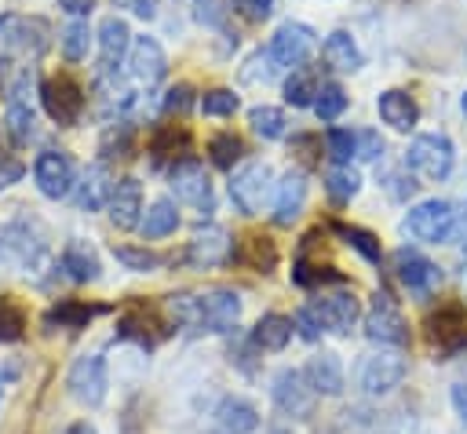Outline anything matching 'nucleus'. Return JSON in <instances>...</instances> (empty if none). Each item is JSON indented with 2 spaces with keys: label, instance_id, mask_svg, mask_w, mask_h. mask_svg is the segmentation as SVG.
<instances>
[{
  "label": "nucleus",
  "instance_id": "obj_4",
  "mask_svg": "<svg viewBox=\"0 0 467 434\" xmlns=\"http://www.w3.org/2000/svg\"><path fill=\"white\" fill-rule=\"evenodd\" d=\"M452 230H456V212L441 197L412 204L401 219V233L412 237V241H423V244H441V241L452 237Z\"/></svg>",
  "mask_w": 467,
  "mask_h": 434
},
{
  "label": "nucleus",
  "instance_id": "obj_21",
  "mask_svg": "<svg viewBox=\"0 0 467 434\" xmlns=\"http://www.w3.org/2000/svg\"><path fill=\"white\" fill-rule=\"evenodd\" d=\"M212 423H215L219 434H252V430H259V408L248 398L230 394V398H223L215 405Z\"/></svg>",
  "mask_w": 467,
  "mask_h": 434
},
{
  "label": "nucleus",
  "instance_id": "obj_36",
  "mask_svg": "<svg viewBox=\"0 0 467 434\" xmlns=\"http://www.w3.org/2000/svg\"><path fill=\"white\" fill-rule=\"evenodd\" d=\"M292 281H296L299 288H317V284H343V281H347V274H339L336 266L306 263V259L299 255V259H296V266H292Z\"/></svg>",
  "mask_w": 467,
  "mask_h": 434
},
{
  "label": "nucleus",
  "instance_id": "obj_5",
  "mask_svg": "<svg viewBox=\"0 0 467 434\" xmlns=\"http://www.w3.org/2000/svg\"><path fill=\"white\" fill-rule=\"evenodd\" d=\"M452 160H456V150L445 131H423L405 150V168H412L416 175H423L431 182H441L452 171Z\"/></svg>",
  "mask_w": 467,
  "mask_h": 434
},
{
  "label": "nucleus",
  "instance_id": "obj_50",
  "mask_svg": "<svg viewBox=\"0 0 467 434\" xmlns=\"http://www.w3.org/2000/svg\"><path fill=\"white\" fill-rule=\"evenodd\" d=\"M128 142H131V124H117V128H109L102 135L99 150H102V157H120L128 150Z\"/></svg>",
  "mask_w": 467,
  "mask_h": 434
},
{
  "label": "nucleus",
  "instance_id": "obj_32",
  "mask_svg": "<svg viewBox=\"0 0 467 434\" xmlns=\"http://www.w3.org/2000/svg\"><path fill=\"white\" fill-rule=\"evenodd\" d=\"M153 328H161L157 317H153L146 306H139V303L128 306V310L117 317V336H120V339H135V343L146 346V350L157 343V332H153Z\"/></svg>",
  "mask_w": 467,
  "mask_h": 434
},
{
  "label": "nucleus",
  "instance_id": "obj_19",
  "mask_svg": "<svg viewBox=\"0 0 467 434\" xmlns=\"http://www.w3.org/2000/svg\"><path fill=\"white\" fill-rule=\"evenodd\" d=\"M314 317L321 321L325 332H350L354 321L361 317V303L354 292H332V295H321L310 303Z\"/></svg>",
  "mask_w": 467,
  "mask_h": 434
},
{
  "label": "nucleus",
  "instance_id": "obj_17",
  "mask_svg": "<svg viewBox=\"0 0 467 434\" xmlns=\"http://www.w3.org/2000/svg\"><path fill=\"white\" fill-rule=\"evenodd\" d=\"M128 69H131V77H135L139 84L153 88V84H161L164 73H168V55H164V47H161L153 36H131Z\"/></svg>",
  "mask_w": 467,
  "mask_h": 434
},
{
  "label": "nucleus",
  "instance_id": "obj_1",
  "mask_svg": "<svg viewBox=\"0 0 467 434\" xmlns=\"http://www.w3.org/2000/svg\"><path fill=\"white\" fill-rule=\"evenodd\" d=\"M168 314L186 332H230L241 321V295L234 288H204L168 295Z\"/></svg>",
  "mask_w": 467,
  "mask_h": 434
},
{
  "label": "nucleus",
  "instance_id": "obj_10",
  "mask_svg": "<svg viewBox=\"0 0 467 434\" xmlns=\"http://www.w3.org/2000/svg\"><path fill=\"white\" fill-rule=\"evenodd\" d=\"M40 102L55 124H77L84 113V88L69 73H55L40 84Z\"/></svg>",
  "mask_w": 467,
  "mask_h": 434
},
{
  "label": "nucleus",
  "instance_id": "obj_31",
  "mask_svg": "<svg viewBox=\"0 0 467 434\" xmlns=\"http://www.w3.org/2000/svg\"><path fill=\"white\" fill-rule=\"evenodd\" d=\"M292 332H296L292 317H285V314H263V317L255 321V328H252V346H255V350H270V354H277V350L288 346Z\"/></svg>",
  "mask_w": 467,
  "mask_h": 434
},
{
  "label": "nucleus",
  "instance_id": "obj_58",
  "mask_svg": "<svg viewBox=\"0 0 467 434\" xmlns=\"http://www.w3.org/2000/svg\"><path fill=\"white\" fill-rule=\"evenodd\" d=\"M66 434H99V430H95L88 419H77V423H69V427H66Z\"/></svg>",
  "mask_w": 467,
  "mask_h": 434
},
{
  "label": "nucleus",
  "instance_id": "obj_40",
  "mask_svg": "<svg viewBox=\"0 0 467 434\" xmlns=\"http://www.w3.org/2000/svg\"><path fill=\"white\" fill-rule=\"evenodd\" d=\"M26 336V310L18 299L0 295V343H18Z\"/></svg>",
  "mask_w": 467,
  "mask_h": 434
},
{
  "label": "nucleus",
  "instance_id": "obj_26",
  "mask_svg": "<svg viewBox=\"0 0 467 434\" xmlns=\"http://www.w3.org/2000/svg\"><path fill=\"white\" fill-rule=\"evenodd\" d=\"M62 270H66V277L69 281H77V284H88V281H99V274H102V263H99V252L88 244V241H80V237H73V241H66V248H62Z\"/></svg>",
  "mask_w": 467,
  "mask_h": 434
},
{
  "label": "nucleus",
  "instance_id": "obj_24",
  "mask_svg": "<svg viewBox=\"0 0 467 434\" xmlns=\"http://www.w3.org/2000/svg\"><path fill=\"white\" fill-rule=\"evenodd\" d=\"M303 376L314 387V394H325V398H339L343 394V365H339V354H332V350L314 354L306 361Z\"/></svg>",
  "mask_w": 467,
  "mask_h": 434
},
{
  "label": "nucleus",
  "instance_id": "obj_11",
  "mask_svg": "<svg viewBox=\"0 0 467 434\" xmlns=\"http://www.w3.org/2000/svg\"><path fill=\"white\" fill-rule=\"evenodd\" d=\"M66 387L69 394L88 405V408H99L106 401V357L102 354H80L73 365H69V376H66Z\"/></svg>",
  "mask_w": 467,
  "mask_h": 434
},
{
  "label": "nucleus",
  "instance_id": "obj_53",
  "mask_svg": "<svg viewBox=\"0 0 467 434\" xmlns=\"http://www.w3.org/2000/svg\"><path fill=\"white\" fill-rule=\"evenodd\" d=\"M190 102H193V88H190V84H175V88H168V95H164V109H168V113H186Z\"/></svg>",
  "mask_w": 467,
  "mask_h": 434
},
{
  "label": "nucleus",
  "instance_id": "obj_42",
  "mask_svg": "<svg viewBox=\"0 0 467 434\" xmlns=\"http://www.w3.org/2000/svg\"><path fill=\"white\" fill-rule=\"evenodd\" d=\"M113 255H117V263H124V266H128V270H135V274H150V270H161V266H164V255H161V252H153V248L117 244V248H113Z\"/></svg>",
  "mask_w": 467,
  "mask_h": 434
},
{
  "label": "nucleus",
  "instance_id": "obj_18",
  "mask_svg": "<svg viewBox=\"0 0 467 434\" xmlns=\"http://www.w3.org/2000/svg\"><path fill=\"white\" fill-rule=\"evenodd\" d=\"M394 274H398V281H401L412 295H427V292L441 281V270H438L427 255H420L416 248H398V252H394Z\"/></svg>",
  "mask_w": 467,
  "mask_h": 434
},
{
  "label": "nucleus",
  "instance_id": "obj_12",
  "mask_svg": "<svg viewBox=\"0 0 467 434\" xmlns=\"http://www.w3.org/2000/svg\"><path fill=\"white\" fill-rule=\"evenodd\" d=\"M270 179H274V171L263 160H248L241 171H234V179H230V201L237 204L241 215H259L263 212V201L270 193Z\"/></svg>",
  "mask_w": 467,
  "mask_h": 434
},
{
  "label": "nucleus",
  "instance_id": "obj_33",
  "mask_svg": "<svg viewBox=\"0 0 467 434\" xmlns=\"http://www.w3.org/2000/svg\"><path fill=\"white\" fill-rule=\"evenodd\" d=\"M175 226H179V212H175V204H171L168 197L153 201V204L146 208L142 222H139V230H142V241H157V237H168V233H175Z\"/></svg>",
  "mask_w": 467,
  "mask_h": 434
},
{
  "label": "nucleus",
  "instance_id": "obj_35",
  "mask_svg": "<svg viewBox=\"0 0 467 434\" xmlns=\"http://www.w3.org/2000/svg\"><path fill=\"white\" fill-rule=\"evenodd\" d=\"M358 190H361V175L350 164L347 168H332L325 175V193H328L332 204H350L358 197Z\"/></svg>",
  "mask_w": 467,
  "mask_h": 434
},
{
  "label": "nucleus",
  "instance_id": "obj_43",
  "mask_svg": "<svg viewBox=\"0 0 467 434\" xmlns=\"http://www.w3.org/2000/svg\"><path fill=\"white\" fill-rule=\"evenodd\" d=\"M150 150H153V157L161 160V157H175V150L179 153H186L190 150V131L179 124V128H161L157 135H153V142H150Z\"/></svg>",
  "mask_w": 467,
  "mask_h": 434
},
{
  "label": "nucleus",
  "instance_id": "obj_22",
  "mask_svg": "<svg viewBox=\"0 0 467 434\" xmlns=\"http://www.w3.org/2000/svg\"><path fill=\"white\" fill-rule=\"evenodd\" d=\"M99 62H102V73H113L120 66V58L131 51V29L124 18L109 15L99 22Z\"/></svg>",
  "mask_w": 467,
  "mask_h": 434
},
{
  "label": "nucleus",
  "instance_id": "obj_34",
  "mask_svg": "<svg viewBox=\"0 0 467 434\" xmlns=\"http://www.w3.org/2000/svg\"><path fill=\"white\" fill-rule=\"evenodd\" d=\"M332 230L343 237V244H350L365 263H372V266H379V259H383V248H379V237L372 233V230H361V226H350V222H332Z\"/></svg>",
  "mask_w": 467,
  "mask_h": 434
},
{
  "label": "nucleus",
  "instance_id": "obj_41",
  "mask_svg": "<svg viewBox=\"0 0 467 434\" xmlns=\"http://www.w3.org/2000/svg\"><path fill=\"white\" fill-rule=\"evenodd\" d=\"M58 44H62V55H66L69 62L88 58V47H91V29H88V22H84V18H73V22L62 29Z\"/></svg>",
  "mask_w": 467,
  "mask_h": 434
},
{
  "label": "nucleus",
  "instance_id": "obj_15",
  "mask_svg": "<svg viewBox=\"0 0 467 434\" xmlns=\"http://www.w3.org/2000/svg\"><path fill=\"white\" fill-rule=\"evenodd\" d=\"M182 259H186L190 266H197V270L223 266V263L234 259V241H230V233H226L223 226L208 222V226H201V230L186 241V255H182Z\"/></svg>",
  "mask_w": 467,
  "mask_h": 434
},
{
  "label": "nucleus",
  "instance_id": "obj_28",
  "mask_svg": "<svg viewBox=\"0 0 467 434\" xmlns=\"http://www.w3.org/2000/svg\"><path fill=\"white\" fill-rule=\"evenodd\" d=\"M321 55H325V62H328L332 69H339V73H354V69L365 66V55H361L358 40H354L347 29L328 33L325 44H321Z\"/></svg>",
  "mask_w": 467,
  "mask_h": 434
},
{
  "label": "nucleus",
  "instance_id": "obj_23",
  "mask_svg": "<svg viewBox=\"0 0 467 434\" xmlns=\"http://www.w3.org/2000/svg\"><path fill=\"white\" fill-rule=\"evenodd\" d=\"M306 204V175L303 171H285L274 193V222L277 226H292L303 215Z\"/></svg>",
  "mask_w": 467,
  "mask_h": 434
},
{
  "label": "nucleus",
  "instance_id": "obj_57",
  "mask_svg": "<svg viewBox=\"0 0 467 434\" xmlns=\"http://www.w3.org/2000/svg\"><path fill=\"white\" fill-rule=\"evenodd\" d=\"M58 7H62L66 15H77V18H80V15H88V11L95 7V0H58Z\"/></svg>",
  "mask_w": 467,
  "mask_h": 434
},
{
  "label": "nucleus",
  "instance_id": "obj_7",
  "mask_svg": "<svg viewBox=\"0 0 467 434\" xmlns=\"http://www.w3.org/2000/svg\"><path fill=\"white\" fill-rule=\"evenodd\" d=\"M405 372H409V361H405V354L401 350H376V354H368L365 361H361V368H358V387L368 394V398H379V394H390L394 387H401V379H405Z\"/></svg>",
  "mask_w": 467,
  "mask_h": 434
},
{
  "label": "nucleus",
  "instance_id": "obj_52",
  "mask_svg": "<svg viewBox=\"0 0 467 434\" xmlns=\"http://www.w3.org/2000/svg\"><path fill=\"white\" fill-rule=\"evenodd\" d=\"M292 325H296V332H299L303 339H310V343H314V339H321V332H325L310 306H299V310H296V317H292Z\"/></svg>",
  "mask_w": 467,
  "mask_h": 434
},
{
  "label": "nucleus",
  "instance_id": "obj_38",
  "mask_svg": "<svg viewBox=\"0 0 467 434\" xmlns=\"http://www.w3.org/2000/svg\"><path fill=\"white\" fill-rule=\"evenodd\" d=\"M208 157H212V164H215V168L230 171V168L244 157V142H241L234 131H219V135H212V139H208Z\"/></svg>",
  "mask_w": 467,
  "mask_h": 434
},
{
  "label": "nucleus",
  "instance_id": "obj_14",
  "mask_svg": "<svg viewBox=\"0 0 467 434\" xmlns=\"http://www.w3.org/2000/svg\"><path fill=\"white\" fill-rule=\"evenodd\" d=\"M168 182H171V190H175V197L182 204H193V208L212 212V179H208V171H204L201 160H193V157L175 160L171 171H168Z\"/></svg>",
  "mask_w": 467,
  "mask_h": 434
},
{
  "label": "nucleus",
  "instance_id": "obj_61",
  "mask_svg": "<svg viewBox=\"0 0 467 434\" xmlns=\"http://www.w3.org/2000/svg\"><path fill=\"white\" fill-rule=\"evenodd\" d=\"M463 113H467V95H463Z\"/></svg>",
  "mask_w": 467,
  "mask_h": 434
},
{
  "label": "nucleus",
  "instance_id": "obj_51",
  "mask_svg": "<svg viewBox=\"0 0 467 434\" xmlns=\"http://www.w3.org/2000/svg\"><path fill=\"white\" fill-rule=\"evenodd\" d=\"M234 4V11L241 15V18H248V22H266L270 15H274V0H230Z\"/></svg>",
  "mask_w": 467,
  "mask_h": 434
},
{
  "label": "nucleus",
  "instance_id": "obj_47",
  "mask_svg": "<svg viewBox=\"0 0 467 434\" xmlns=\"http://www.w3.org/2000/svg\"><path fill=\"white\" fill-rule=\"evenodd\" d=\"M325 146H328V157L336 160V168H347L350 157H354V131H347V128H332V131L325 135Z\"/></svg>",
  "mask_w": 467,
  "mask_h": 434
},
{
  "label": "nucleus",
  "instance_id": "obj_25",
  "mask_svg": "<svg viewBox=\"0 0 467 434\" xmlns=\"http://www.w3.org/2000/svg\"><path fill=\"white\" fill-rule=\"evenodd\" d=\"M376 109H379L383 124H390L394 131H412V128H416V120H420V106H416V98H412L409 91H401V88L379 91Z\"/></svg>",
  "mask_w": 467,
  "mask_h": 434
},
{
  "label": "nucleus",
  "instance_id": "obj_45",
  "mask_svg": "<svg viewBox=\"0 0 467 434\" xmlns=\"http://www.w3.org/2000/svg\"><path fill=\"white\" fill-rule=\"evenodd\" d=\"M237 95L230 91V88H212V91H204L201 95V109H204V117H234L237 113Z\"/></svg>",
  "mask_w": 467,
  "mask_h": 434
},
{
  "label": "nucleus",
  "instance_id": "obj_39",
  "mask_svg": "<svg viewBox=\"0 0 467 434\" xmlns=\"http://www.w3.org/2000/svg\"><path fill=\"white\" fill-rule=\"evenodd\" d=\"M248 124H252V131L259 135V139H281L285 135V113L277 109V106H252L248 109Z\"/></svg>",
  "mask_w": 467,
  "mask_h": 434
},
{
  "label": "nucleus",
  "instance_id": "obj_59",
  "mask_svg": "<svg viewBox=\"0 0 467 434\" xmlns=\"http://www.w3.org/2000/svg\"><path fill=\"white\" fill-rule=\"evenodd\" d=\"M15 376H18V361H4V365H0V383H4V379H15Z\"/></svg>",
  "mask_w": 467,
  "mask_h": 434
},
{
  "label": "nucleus",
  "instance_id": "obj_37",
  "mask_svg": "<svg viewBox=\"0 0 467 434\" xmlns=\"http://www.w3.org/2000/svg\"><path fill=\"white\" fill-rule=\"evenodd\" d=\"M321 95V80L314 69H296L288 80H285V98L292 106H314V98Z\"/></svg>",
  "mask_w": 467,
  "mask_h": 434
},
{
  "label": "nucleus",
  "instance_id": "obj_46",
  "mask_svg": "<svg viewBox=\"0 0 467 434\" xmlns=\"http://www.w3.org/2000/svg\"><path fill=\"white\" fill-rule=\"evenodd\" d=\"M347 109V91L339 84H321V95L314 98V113L321 120H336Z\"/></svg>",
  "mask_w": 467,
  "mask_h": 434
},
{
  "label": "nucleus",
  "instance_id": "obj_13",
  "mask_svg": "<svg viewBox=\"0 0 467 434\" xmlns=\"http://www.w3.org/2000/svg\"><path fill=\"white\" fill-rule=\"evenodd\" d=\"M314 47H317V36H314L310 26H303V22H285V26H277V33L270 36L266 55H270V62H274L277 69H281V66L292 69V66H303Z\"/></svg>",
  "mask_w": 467,
  "mask_h": 434
},
{
  "label": "nucleus",
  "instance_id": "obj_20",
  "mask_svg": "<svg viewBox=\"0 0 467 434\" xmlns=\"http://www.w3.org/2000/svg\"><path fill=\"white\" fill-rule=\"evenodd\" d=\"M109 222L117 230H131L142 222V182L124 175L113 182V193H109Z\"/></svg>",
  "mask_w": 467,
  "mask_h": 434
},
{
  "label": "nucleus",
  "instance_id": "obj_27",
  "mask_svg": "<svg viewBox=\"0 0 467 434\" xmlns=\"http://www.w3.org/2000/svg\"><path fill=\"white\" fill-rule=\"evenodd\" d=\"M234 259H237L241 266L255 270V274H274L281 252H277V244H274L266 233H252V237H244V241L234 248Z\"/></svg>",
  "mask_w": 467,
  "mask_h": 434
},
{
  "label": "nucleus",
  "instance_id": "obj_2",
  "mask_svg": "<svg viewBox=\"0 0 467 434\" xmlns=\"http://www.w3.org/2000/svg\"><path fill=\"white\" fill-rule=\"evenodd\" d=\"M423 339L438 357H452V354L467 350V306L456 299L438 303L423 317Z\"/></svg>",
  "mask_w": 467,
  "mask_h": 434
},
{
  "label": "nucleus",
  "instance_id": "obj_3",
  "mask_svg": "<svg viewBox=\"0 0 467 434\" xmlns=\"http://www.w3.org/2000/svg\"><path fill=\"white\" fill-rule=\"evenodd\" d=\"M47 22L29 15H0V62L36 58L47 47Z\"/></svg>",
  "mask_w": 467,
  "mask_h": 434
},
{
  "label": "nucleus",
  "instance_id": "obj_48",
  "mask_svg": "<svg viewBox=\"0 0 467 434\" xmlns=\"http://www.w3.org/2000/svg\"><path fill=\"white\" fill-rule=\"evenodd\" d=\"M190 15H193L201 26H212V29H223V26H226V7H223V0H190Z\"/></svg>",
  "mask_w": 467,
  "mask_h": 434
},
{
  "label": "nucleus",
  "instance_id": "obj_9",
  "mask_svg": "<svg viewBox=\"0 0 467 434\" xmlns=\"http://www.w3.org/2000/svg\"><path fill=\"white\" fill-rule=\"evenodd\" d=\"M270 398H274V408L281 416H292V419L314 416V401H317L314 387L306 383V376L299 368H281L270 383Z\"/></svg>",
  "mask_w": 467,
  "mask_h": 434
},
{
  "label": "nucleus",
  "instance_id": "obj_44",
  "mask_svg": "<svg viewBox=\"0 0 467 434\" xmlns=\"http://www.w3.org/2000/svg\"><path fill=\"white\" fill-rule=\"evenodd\" d=\"M4 124H7V135H11L18 146H22V142H29V139H33V131H36V117H33V109H29V106H22V102L7 106Z\"/></svg>",
  "mask_w": 467,
  "mask_h": 434
},
{
  "label": "nucleus",
  "instance_id": "obj_8",
  "mask_svg": "<svg viewBox=\"0 0 467 434\" xmlns=\"http://www.w3.org/2000/svg\"><path fill=\"white\" fill-rule=\"evenodd\" d=\"M0 237H4V252H11L22 270L44 266V259H47V233H44V226L36 219L18 215Z\"/></svg>",
  "mask_w": 467,
  "mask_h": 434
},
{
  "label": "nucleus",
  "instance_id": "obj_56",
  "mask_svg": "<svg viewBox=\"0 0 467 434\" xmlns=\"http://www.w3.org/2000/svg\"><path fill=\"white\" fill-rule=\"evenodd\" d=\"M449 398H452V408H456V416H460V419H463V427H467V383H456Z\"/></svg>",
  "mask_w": 467,
  "mask_h": 434
},
{
  "label": "nucleus",
  "instance_id": "obj_30",
  "mask_svg": "<svg viewBox=\"0 0 467 434\" xmlns=\"http://www.w3.org/2000/svg\"><path fill=\"white\" fill-rule=\"evenodd\" d=\"M99 314H102V306H91V303H80V299H58V303L44 314V325H47V332H55V328L77 332V328H88Z\"/></svg>",
  "mask_w": 467,
  "mask_h": 434
},
{
  "label": "nucleus",
  "instance_id": "obj_49",
  "mask_svg": "<svg viewBox=\"0 0 467 434\" xmlns=\"http://www.w3.org/2000/svg\"><path fill=\"white\" fill-rule=\"evenodd\" d=\"M383 150H387V142L379 139V131H372V128L354 131V157H361V160H379Z\"/></svg>",
  "mask_w": 467,
  "mask_h": 434
},
{
  "label": "nucleus",
  "instance_id": "obj_6",
  "mask_svg": "<svg viewBox=\"0 0 467 434\" xmlns=\"http://www.w3.org/2000/svg\"><path fill=\"white\" fill-rule=\"evenodd\" d=\"M365 336L379 346H405L409 343V321L401 314V306L394 303V295L376 292L368 310H365Z\"/></svg>",
  "mask_w": 467,
  "mask_h": 434
},
{
  "label": "nucleus",
  "instance_id": "obj_54",
  "mask_svg": "<svg viewBox=\"0 0 467 434\" xmlns=\"http://www.w3.org/2000/svg\"><path fill=\"white\" fill-rule=\"evenodd\" d=\"M22 175H26V164H22V160H15V157H7V153H0V190L15 186Z\"/></svg>",
  "mask_w": 467,
  "mask_h": 434
},
{
  "label": "nucleus",
  "instance_id": "obj_60",
  "mask_svg": "<svg viewBox=\"0 0 467 434\" xmlns=\"http://www.w3.org/2000/svg\"><path fill=\"white\" fill-rule=\"evenodd\" d=\"M0 255H4V237H0Z\"/></svg>",
  "mask_w": 467,
  "mask_h": 434
},
{
  "label": "nucleus",
  "instance_id": "obj_16",
  "mask_svg": "<svg viewBox=\"0 0 467 434\" xmlns=\"http://www.w3.org/2000/svg\"><path fill=\"white\" fill-rule=\"evenodd\" d=\"M33 179H36V190H40L44 197L58 201V197H66V193L73 190V182H77L73 160H69L62 150H44V153L36 157V164H33Z\"/></svg>",
  "mask_w": 467,
  "mask_h": 434
},
{
  "label": "nucleus",
  "instance_id": "obj_55",
  "mask_svg": "<svg viewBox=\"0 0 467 434\" xmlns=\"http://www.w3.org/2000/svg\"><path fill=\"white\" fill-rule=\"evenodd\" d=\"M117 7H124V11H131L135 18H153L157 15V0H113Z\"/></svg>",
  "mask_w": 467,
  "mask_h": 434
},
{
  "label": "nucleus",
  "instance_id": "obj_29",
  "mask_svg": "<svg viewBox=\"0 0 467 434\" xmlns=\"http://www.w3.org/2000/svg\"><path fill=\"white\" fill-rule=\"evenodd\" d=\"M109 193H113V179H109L106 164H88L77 182V204L84 212H99L102 204H109Z\"/></svg>",
  "mask_w": 467,
  "mask_h": 434
}]
</instances>
